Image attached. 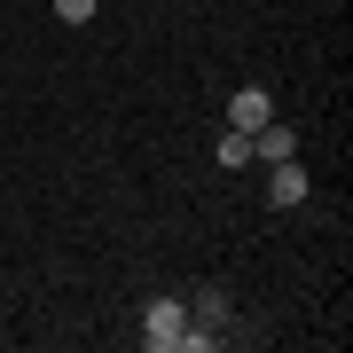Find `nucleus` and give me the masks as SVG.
Wrapping results in <instances>:
<instances>
[{
    "label": "nucleus",
    "mask_w": 353,
    "mask_h": 353,
    "mask_svg": "<svg viewBox=\"0 0 353 353\" xmlns=\"http://www.w3.org/2000/svg\"><path fill=\"white\" fill-rule=\"evenodd\" d=\"M181 338H189V306H181V299H150V314H141V345H150V353H173Z\"/></svg>",
    "instance_id": "1"
},
{
    "label": "nucleus",
    "mask_w": 353,
    "mask_h": 353,
    "mask_svg": "<svg viewBox=\"0 0 353 353\" xmlns=\"http://www.w3.org/2000/svg\"><path fill=\"white\" fill-rule=\"evenodd\" d=\"M267 204H275V212H290V204H306V165H299V157L267 165Z\"/></svg>",
    "instance_id": "3"
},
{
    "label": "nucleus",
    "mask_w": 353,
    "mask_h": 353,
    "mask_svg": "<svg viewBox=\"0 0 353 353\" xmlns=\"http://www.w3.org/2000/svg\"><path fill=\"white\" fill-rule=\"evenodd\" d=\"M55 16H63V24H87V16H94V0H55Z\"/></svg>",
    "instance_id": "6"
},
{
    "label": "nucleus",
    "mask_w": 353,
    "mask_h": 353,
    "mask_svg": "<svg viewBox=\"0 0 353 353\" xmlns=\"http://www.w3.org/2000/svg\"><path fill=\"white\" fill-rule=\"evenodd\" d=\"M252 157H259V165H283V157H299V134H290L283 118H267V126L252 134Z\"/></svg>",
    "instance_id": "4"
},
{
    "label": "nucleus",
    "mask_w": 353,
    "mask_h": 353,
    "mask_svg": "<svg viewBox=\"0 0 353 353\" xmlns=\"http://www.w3.org/2000/svg\"><path fill=\"white\" fill-rule=\"evenodd\" d=\"M267 118H275V94H267V87H236V94H228V126H236V134H259Z\"/></svg>",
    "instance_id": "2"
},
{
    "label": "nucleus",
    "mask_w": 353,
    "mask_h": 353,
    "mask_svg": "<svg viewBox=\"0 0 353 353\" xmlns=\"http://www.w3.org/2000/svg\"><path fill=\"white\" fill-rule=\"evenodd\" d=\"M212 165H220V173H236V165H252V134H236V126H228V134L212 141Z\"/></svg>",
    "instance_id": "5"
}]
</instances>
